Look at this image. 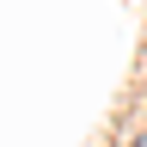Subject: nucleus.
Returning <instances> with one entry per match:
<instances>
[{
	"label": "nucleus",
	"instance_id": "obj_1",
	"mask_svg": "<svg viewBox=\"0 0 147 147\" xmlns=\"http://www.w3.org/2000/svg\"><path fill=\"white\" fill-rule=\"evenodd\" d=\"M135 147H147V135H141V141H135Z\"/></svg>",
	"mask_w": 147,
	"mask_h": 147
}]
</instances>
